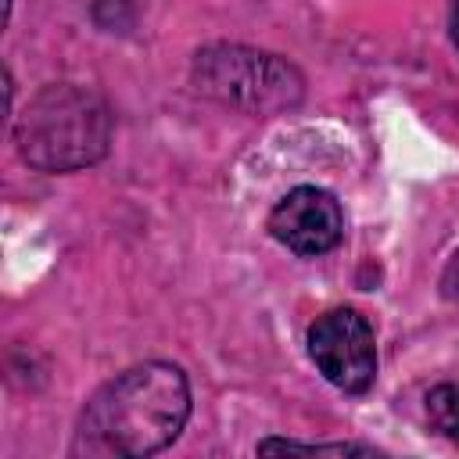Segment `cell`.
Here are the masks:
<instances>
[{
  "label": "cell",
  "mask_w": 459,
  "mask_h": 459,
  "mask_svg": "<svg viewBox=\"0 0 459 459\" xmlns=\"http://www.w3.org/2000/svg\"><path fill=\"white\" fill-rule=\"evenodd\" d=\"M190 416L186 373L172 362H140L100 384L75 427V455L143 459L169 448Z\"/></svg>",
  "instance_id": "6da1fadb"
},
{
  "label": "cell",
  "mask_w": 459,
  "mask_h": 459,
  "mask_svg": "<svg viewBox=\"0 0 459 459\" xmlns=\"http://www.w3.org/2000/svg\"><path fill=\"white\" fill-rule=\"evenodd\" d=\"M14 147L22 161L39 172L97 165L111 147V111L86 86H43L14 118Z\"/></svg>",
  "instance_id": "7a4b0ae2"
},
{
  "label": "cell",
  "mask_w": 459,
  "mask_h": 459,
  "mask_svg": "<svg viewBox=\"0 0 459 459\" xmlns=\"http://www.w3.org/2000/svg\"><path fill=\"white\" fill-rule=\"evenodd\" d=\"M190 79L197 93L247 115H280L305 97V75L287 57L240 43H212L197 50Z\"/></svg>",
  "instance_id": "3957f363"
},
{
  "label": "cell",
  "mask_w": 459,
  "mask_h": 459,
  "mask_svg": "<svg viewBox=\"0 0 459 459\" xmlns=\"http://www.w3.org/2000/svg\"><path fill=\"white\" fill-rule=\"evenodd\" d=\"M308 359L344 394H366L377 380V337L362 312L330 308L308 326Z\"/></svg>",
  "instance_id": "277c9868"
},
{
  "label": "cell",
  "mask_w": 459,
  "mask_h": 459,
  "mask_svg": "<svg viewBox=\"0 0 459 459\" xmlns=\"http://www.w3.org/2000/svg\"><path fill=\"white\" fill-rule=\"evenodd\" d=\"M269 233L294 255L316 258L341 244L344 212L323 186H294L269 212Z\"/></svg>",
  "instance_id": "5b68a950"
},
{
  "label": "cell",
  "mask_w": 459,
  "mask_h": 459,
  "mask_svg": "<svg viewBox=\"0 0 459 459\" xmlns=\"http://www.w3.org/2000/svg\"><path fill=\"white\" fill-rule=\"evenodd\" d=\"M427 423L448 441H459V384H437L427 391Z\"/></svg>",
  "instance_id": "8992f818"
},
{
  "label": "cell",
  "mask_w": 459,
  "mask_h": 459,
  "mask_svg": "<svg viewBox=\"0 0 459 459\" xmlns=\"http://www.w3.org/2000/svg\"><path fill=\"white\" fill-rule=\"evenodd\" d=\"M258 452H333V455H373V445L362 441H290V437H265L258 441Z\"/></svg>",
  "instance_id": "52a82bcc"
},
{
  "label": "cell",
  "mask_w": 459,
  "mask_h": 459,
  "mask_svg": "<svg viewBox=\"0 0 459 459\" xmlns=\"http://www.w3.org/2000/svg\"><path fill=\"white\" fill-rule=\"evenodd\" d=\"M452 43L459 50V0H452Z\"/></svg>",
  "instance_id": "ba28073f"
}]
</instances>
